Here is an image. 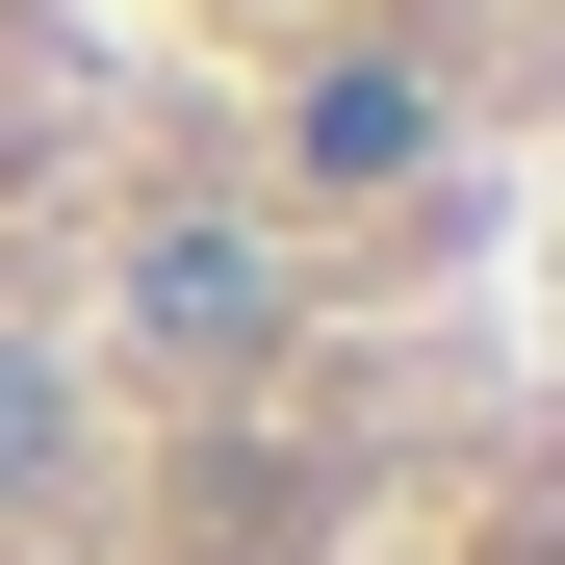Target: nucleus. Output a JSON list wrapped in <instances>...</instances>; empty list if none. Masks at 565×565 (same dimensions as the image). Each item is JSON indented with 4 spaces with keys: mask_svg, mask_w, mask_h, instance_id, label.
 Masks as SVG:
<instances>
[{
    "mask_svg": "<svg viewBox=\"0 0 565 565\" xmlns=\"http://www.w3.org/2000/svg\"><path fill=\"white\" fill-rule=\"evenodd\" d=\"M309 180H437V77H412V52L309 77Z\"/></svg>",
    "mask_w": 565,
    "mask_h": 565,
    "instance_id": "f03ea898",
    "label": "nucleus"
},
{
    "mask_svg": "<svg viewBox=\"0 0 565 565\" xmlns=\"http://www.w3.org/2000/svg\"><path fill=\"white\" fill-rule=\"evenodd\" d=\"M129 334H154V360H257V334H282V257H257L232 206H154V232H129Z\"/></svg>",
    "mask_w": 565,
    "mask_h": 565,
    "instance_id": "f257e3e1",
    "label": "nucleus"
},
{
    "mask_svg": "<svg viewBox=\"0 0 565 565\" xmlns=\"http://www.w3.org/2000/svg\"><path fill=\"white\" fill-rule=\"evenodd\" d=\"M52 462H77V386H52V334H0V514H26Z\"/></svg>",
    "mask_w": 565,
    "mask_h": 565,
    "instance_id": "7ed1b4c3",
    "label": "nucleus"
}]
</instances>
